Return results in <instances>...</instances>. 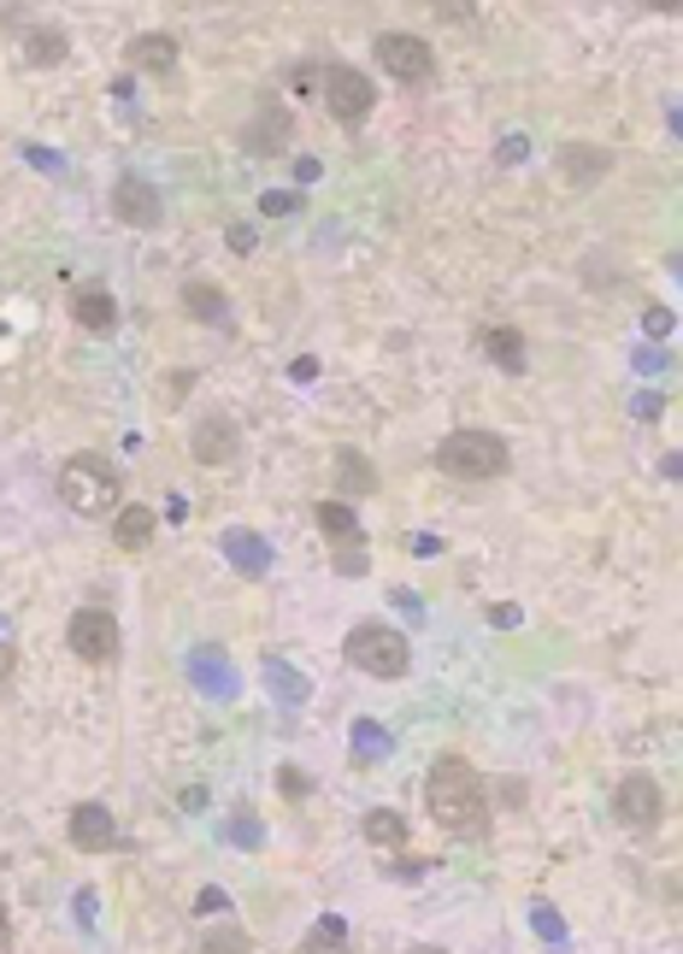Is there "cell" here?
<instances>
[{
	"label": "cell",
	"mask_w": 683,
	"mask_h": 954,
	"mask_svg": "<svg viewBox=\"0 0 683 954\" xmlns=\"http://www.w3.org/2000/svg\"><path fill=\"white\" fill-rule=\"evenodd\" d=\"M424 813L448 831V837H484L489 831V802H484V778L471 772V760L436 755L431 778H424Z\"/></svg>",
	"instance_id": "obj_1"
},
{
	"label": "cell",
	"mask_w": 683,
	"mask_h": 954,
	"mask_svg": "<svg viewBox=\"0 0 683 954\" xmlns=\"http://www.w3.org/2000/svg\"><path fill=\"white\" fill-rule=\"evenodd\" d=\"M118 466H107L100 454H72L59 466V501L72 507V513H83V519H100L107 507L118 501Z\"/></svg>",
	"instance_id": "obj_2"
},
{
	"label": "cell",
	"mask_w": 683,
	"mask_h": 954,
	"mask_svg": "<svg viewBox=\"0 0 683 954\" xmlns=\"http://www.w3.org/2000/svg\"><path fill=\"white\" fill-rule=\"evenodd\" d=\"M436 466L448 477H466V484H484V477L507 471V442L495 431H448L436 442Z\"/></svg>",
	"instance_id": "obj_3"
},
{
	"label": "cell",
	"mask_w": 683,
	"mask_h": 954,
	"mask_svg": "<svg viewBox=\"0 0 683 954\" xmlns=\"http://www.w3.org/2000/svg\"><path fill=\"white\" fill-rule=\"evenodd\" d=\"M348 660L371 677H401L406 666H413V649H406V637L395 625H354L348 630Z\"/></svg>",
	"instance_id": "obj_4"
},
{
	"label": "cell",
	"mask_w": 683,
	"mask_h": 954,
	"mask_svg": "<svg viewBox=\"0 0 683 954\" xmlns=\"http://www.w3.org/2000/svg\"><path fill=\"white\" fill-rule=\"evenodd\" d=\"M324 107H330L336 124H366V112L378 107V89H371V77L348 72V65H330L324 72Z\"/></svg>",
	"instance_id": "obj_5"
},
{
	"label": "cell",
	"mask_w": 683,
	"mask_h": 954,
	"mask_svg": "<svg viewBox=\"0 0 683 954\" xmlns=\"http://www.w3.org/2000/svg\"><path fill=\"white\" fill-rule=\"evenodd\" d=\"M65 642H72L77 660H89V666H107L118 654V625L107 607H77L72 612V630H65Z\"/></svg>",
	"instance_id": "obj_6"
},
{
	"label": "cell",
	"mask_w": 683,
	"mask_h": 954,
	"mask_svg": "<svg viewBox=\"0 0 683 954\" xmlns=\"http://www.w3.org/2000/svg\"><path fill=\"white\" fill-rule=\"evenodd\" d=\"M612 813H619V825H630V831H654L660 813H665L660 783L648 778V772H630L619 790H612Z\"/></svg>",
	"instance_id": "obj_7"
},
{
	"label": "cell",
	"mask_w": 683,
	"mask_h": 954,
	"mask_svg": "<svg viewBox=\"0 0 683 954\" xmlns=\"http://www.w3.org/2000/svg\"><path fill=\"white\" fill-rule=\"evenodd\" d=\"M371 54H378V65H383V72L389 77H401V83H424V77H431V47H424L419 36H401V30H389V36H378V47H371Z\"/></svg>",
	"instance_id": "obj_8"
},
{
	"label": "cell",
	"mask_w": 683,
	"mask_h": 954,
	"mask_svg": "<svg viewBox=\"0 0 683 954\" xmlns=\"http://www.w3.org/2000/svg\"><path fill=\"white\" fill-rule=\"evenodd\" d=\"M112 213L124 218L130 230H153V225L165 218L160 195H153V183H142V177H118V189H112Z\"/></svg>",
	"instance_id": "obj_9"
},
{
	"label": "cell",
	"mask_w": 683,
	"mask_h": 954,
	"mask_svg": "<svg viewBox=\"0 0 683 954\" xmlns=\"http://www.w3.org/2000/svg\"><path fill=\"white\" fill-rule=\"evenodd\" d=\"M72 843L83 848V855H107V848L118 843L112 813L100 807V802H77V807H72Z\"/></svg>",
	"instance_id": "obj_10"
},
{
	"label": "cell",
	"mask_w": 683,
	"mask_h": 954,
	"mask_svg": "<svg viewBox=\"0 0 683 954\" xmlns=\"http://www.w3.org/2000/svg\"><path fill=\"white\" fill-rule=\"evenodd\" d=\"M236 424L230 419H200L195 436H189V454L200 459V466H225V459H236Z\"/></svg>",
	"instance_id": "obj_11"
},
{
	"label": "cell",
	"mask_w": 683,
	"mask_h": 954,
	"mask_svg": "<svg viewBox=\"0 0 683 954\" xmlns=\"http://www.w3.org/2000/svg\"><path fill=\"white\" fill-rule=\"evenodd\" d=\"M72 318H77L83 330L107 336L118 325V301L107 295V289H77V295H72Z\"/></svg>",
	"instance_id": "obj_12"
},
{
	"label": "cell",
	"mask_w": 683,
	"mask_h": 954,
	"mask_svg": "<svg viewBox=\"0 0 683 954\" xmlns=\"http://www.w3.org/2000/svg\"><path fill=\"white\" fill-rule=\"evenodd\" d=\"M560 172H566L572 183H595V177L612 172V153L589 148V142H566V148H560Z\"/></svg>",
	"instance_id": "obj_13"
},
{
	"label": "cell",
	"mask_w": 683,
	"mask_h": 954,
	"mask_svg": "<svg viewBox=\"0 0 683 954\" xmlns=\"http://www.w3.org/2000/svg\"><path fill=\"white\" fill-rule=\"evenodd\" d=\"M124 65H135V72H153V77H165L171 65H177V42L171 36H135L124 47Z\"/></svg>",
	"instance_id": "obj_14"
},
{
	"label": "cell",
	"mask_w": 683,
	"mask_h": 954,
	"mask_svg": "<svg viewBox=\"0 0 683 954\" xmlns=\"http://www.w3.org/2000/svg\"><path fill=\"white\" fill-rule=\"evenodd\" d=\"M477 348L489 354L501 371H524V336L512 325H495V330H477Z\"/></svg>",
	"instance_id": "obj_15"
},
{
	"label": "cell",
	"mask_w": 683,
	"mask_h": 954,
	"mask_svg": "<svg viewBox=\"0 0 683 954\" xmlns=\"http://www.w3.org/2000/svg\"><path fill=\"white\" fill-rule=\"evenodd\" d=\"M153 531H160V519H153V507H124V513L112 519V536H118V549H148Z\"/></svg>",
	"instance_id": "obj_16"
},
{
	"label": "cell",
	"mask_w": 683,
	"mask_h": 954,
	"mask_svg": "<svg viewBox=\"0 0 683 954\" xmlns=\"http://www.w3.org/2000/svg\"><path fill=\"white\" fill-rule=\"evenodd\" d=\"M183 306H189V318H207V325H225V289L218 283H200V278H189L183 283Z\"/></svg>",
	"instance_id": "obj_17"
},
{
	"label": "cell",
	"mask_w": 683,
	"mask_h": 954,
	"mask_svg": "<svg viewBox=\"0 0 683 954\" xmlns=\"http://www.w3.org/2000/svg\"><path fill=\"white\" fill-rule=\"evenodd\" d=\"M65 54H72L65 30H47V24H36V30L24 36V59H30V65H42V72H47V65H65Z\"/></svg>",
	"instance_id": "obj_18"
},
{
	"label": "cell",
	"mask_w": 683,
	"mask_h": 954,
	"mask_svg": "<svg viewBox=\"0 0 683 954\" xmlns=\"http://www.w3.org/2000/svg\"><path fill=\"white\" fill-rule=\"evenodd\" d=\"M283 130H289V112L278 107V100H265L260 124L248 130V148H260V153H278V148H283Z\"/></svg>",
	"instance_id": "obj_19"
},
{
	"label": "cell",
	"mask_w": 683,
	"mask_h": 954,
	"mask_svg": "<svg viewBox=\"0 0 683 954\" xmlns=\"http://www.w3.org/2000/svg\"><path fill=\"white\" fill-rule=\"evenodd\" d=\"M366 843L401 848V843H406V820H401L395 807H371V813H366Z\"/></svg>",
	"instance_id": "obj_20"
},
{
	"label": "cell",
	"mask_w": 683,
	"mask_h": 954,
	"mask_svg": "<svg viewBox=\"0 0 683 954\" xmlns=\"http://www.w3.org/2000/svg\"><path fill=\"white\" fill-rule=\"evenodd\" d=\"M318 531L324 536H336V542H360V519H354V507H342V501H318Z\"/></svg>",
	"instance_id": "obj_21"
},
{
	"label": "cell",
	"mask_w": 683,
	"mask_h": 954,
	"mask_svg": "<svg viewBox=\"0 0 683 954\" xmlns=\"http://www.w3.org/2000/svg\"><path fill=\"white\" fill-rule=\"evenodd\" d=\"M301 954H348V936H342V919H336V913H324L318 925L306 931Z\"/></svg>",
	"instance_id": "obj_22"
},
{
	"label": "cell",
	"mask_w": 683,
	"mask_h": 954,
	"mask_svg": "<svg viewBox=\"0 0 683 954\" xmlns=\"http://www.w3.org/2000/svg\"><path fill=\"white\" fill-rule=\"evenodd\" d=\"M336 484L354 489V496H371V489H378V471H371L360 454H336Z\"/></svg>",
	"instance_id": "obj_23"
},
{
	"label": "cell",
	"mask_w": 683,
	"mask_h": 954,
	"mask_svg": "<svg viewBox=\"0 0 683 954\" xmlns=\"http://www.w3.org/2000/svg\"><path fill=\"white\" fill-rule=\"evenodd\" d=\"M225 549H230V560H236V566L265 572V549H260V542H253L248 531H230V536H225Z\"/></svg>",
	"instance_id": "obj_24"
},
{
	"label": "cell",
	"mask_w": 683,
	"mask_h": 954,
	"mask_svg": "<svg viewBox=\"0 0 683 954\" xmlns=\"http://www.w3.org/2000/svg\"><path fill=\"white\" fill-rule=\"evenodd\" d=\"M200 954H248V931H236V925L207 931L200 936Z\"/></svg>",
	"instance_id": "obj_25"
},
{
	"label": "cell",
	"mask_w": 683,
	"mask_h": 954,
	"mask_svg": "<svg viewBox=\"0 0 683 954\" xmlns=\"http://www.w3.org/2000/svg\"><path fill=\"white\" fill-rule=\"evenodd\" d=\"M531 925H536L542 936H549V943H566V919H560V913L549 908V901H536V908H531Z\"/></svg>",
	"instance_id": "obj_26"
},
{
	"label": "cell",
	"mask_w": 683,
	"mask_h": 954,
	"mask_svg": "<svg viewBox=\"0 0 683 954\" xmlns=\"http://www.w3.org/2000/svg\"><path fill=\"white\" fill-rule=\"evenodd\" d=\"M271 677H278V690H283V695H295V702H301V695H306V684H301V672H289L283 660H271Z\"/></svg>",
	"instance_id": "obj_27"
},
{
	"label": "cell",
	"mask_w": 683,
	"mask_h": 954,
	"mask_svg": "<svg viewBox=\"0 0 683 954\" xmlns=\"http://www.w3.org/2000/svg\"><path fill=\"white\" fill-rule=\"evenodd\" d=\"M642 330L654 336V343H660V336H672V313H665V306H648V313H642Z\"/></svg>",
	"instance_id": "obj_28"
},
{
	"label": "cell",
	"mask_w": 683,
	"mask_h": 954,
	"mask_svg": "<svg viewBox=\"0 0 683 954\" xmlns=\"http://www.w3.org/2000/svg\"><path fill=\"white\" fill-rule=\"evenodd\" d=\"M354 737H360V755H378V748H383V730H378V719H360V730H354Z\"/></svg>",
	"instance_id": "obj_29"
},
{
	"label": "cell",
	"mask_w": 683,
	"mask_h": 954,
	"mask_svg": "<svg viewBox=\"0 0 683 954\" xmlns=\"http://www.w3.org/2000/svg\"><path fill=\"white\" fill-rule=\"evenodd\" d=\"M260 207H265V213H271V218H283V213H289V207H301V200H295V195H289V189H271V195H265V200H260Z\"/></svg>",
	"instance_id": "obj_30"
},
{
	"label": "cell",
	"mask_w": 683,
	"mask_h": 954,
	"mask_svg": "<svg viewBox=\"0 0 683 954\" xmlns=\"http://www.w3.org/2000/svg\"><path fill=\"white\" fill-rule=\"evenodd\" d=\"M225 242H230L236 253H253V230H248V225H230V230H225Z\"/></svg>",
	"instance_id": "obj_31"
},
{
	"label": "cell",
	"mask_w": 683,
	"mask_h": 954,
	"mask_svg": "<svg viewBox=\"0 0 683 954\" xmlns=\"http://www.w3.org/2000/svg\"><path fill=\"white\" fill-rule=\"evenodd\" d=\"M306 790H313V783H306L295 766H283V795H306Z\"/></svg>",
	"instance_id": "obj_32"
},
{
	"label": "cell",
	"mask_w": 683,
	"mask_h": 954,
	"mask_svg": "<svg viewBox=\"0 0 683 954\" xmlns=\"http://www.w3.org/2000/svg\"><path fill=\"white\" fill-rule=\"evenodd\" d=\"M12 672H19V654H12L7 642H0V690H7V677H12Z\"/></svg>",
	"instance_id": "obj_33"
},
{
	"label": "cell",
	"mask_w": 683,
	"mask_h": 954,
	"mask_svg": "<svg viewBox=\"0 0 683 954\" xmlns=\"http://www.w3.org/2000/svg\"><path fill=\"white\" fill-rule=\"evenodd\" d=\"M519 153H524V142H519V135H507V142H501V165H512Z\"/></svg>",
	"instance_id": "obj_34"
},
{
	"label": "cell",
	"mask_w": 683,
	"mask_h": 954,
	"mask_svg": "<svg viewBox=\"0 0 683 954\" xmlns=\"http://www.w3.org/2000/svg\"><path fill=\"white\" fill-rule=\"evenodd\" d=\"M0 954H12V919H7V908H0Z\"/></svg>",
	"instance_id": "obj_35"
},
{
	"label": "cell",
	"mask_w": 683,
	"mask_h": 954,
	"mask_svg": "<svg viewBox=\"0 0 683 954\" xmlns=\"http://www.w3.org/2000/svg\"><path fill=\"white\" fill-rule=\"evenodd\" d=\"M672 271H677V278H683V253H672Z\"/></svg>",
	"instance_id": "obj_36"
},
{
	"label": "cell",
	"mask_w": 683,
	"mask_h": 954,
	"mask_svg": "<svg viewBox=\"0 0 683 954\" xmlns=\"http://www.w3.org/2000/svg\"><path fill=\"white\" fill-rule=\"evenodd\" d=\"M672 124H677V130H683V107H672Z\"/></svg>",
	"instance_id": "obj_37"
},
{
	"label": "cell",
	"mask_w": 683,
	"mask_h": 954,
	"mask_svg": "<svg viewBox=\"0 0 683 954\" xmlns=\"http://www.w3.org/2000/svg\"><path fill=\"white\" fill-rule=\"evenodd\" d=\"M413 954H442V948H413Z\"/></svg>",
	"instance_id": "obj_38"
}]
</instances>
